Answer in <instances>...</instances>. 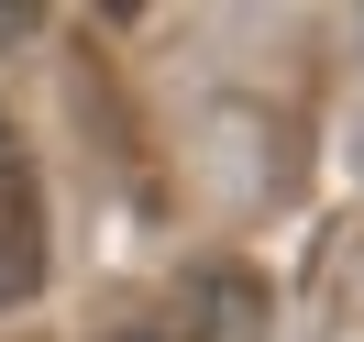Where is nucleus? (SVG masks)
<instances>
[{"label":"nucleus","mask_w":364,"mask_h":342,"mask_svg":"<svg viewBox=\"0 0 364 342\" xmlns=\"http://www.w3.org/2000/svg\"><path fill=\"white\" fill-rule=\"evenodd\" d=\"M122 342H265V276L221 265V254H210V265H177L122 320Z\"/></svg>","instance_id":"nucleus-1"},{"label":"nucleus","mask_w":364,"mask_h":342,"mask_svg":"<svg viewBox=\"0 0 364 342\" xmlns=\"http://www.w3.org/2000/svg\"><path fill=\"white\" fill-rule=\"evenodd\" d=\"M45 287V188H33V155L0 122V309H23Z\"/></svg>","instance_id":"nucleus-2"}]
</instances>
